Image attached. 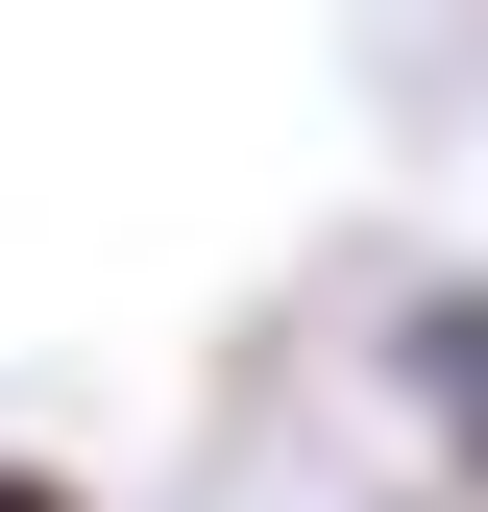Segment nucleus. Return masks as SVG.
Returning a JSON list of instances; mask_svg holds the SVG:
<instances>
[{"label":"nucleus","instance_id":"obj_1","mask_svg":"<svg viewBox=\"0 0 488 512\" xmlns=\"http://www.w3.org/2000/svg\"><path fill=\"white\" fill-rule=\"evenodd\" d=\"M391 366L464 415V464H488V293H415V342H391Z\"/></svg>","mask_w":488,"mask_h":512},{"label":"nucleus","instance_id":"obj_2","mask_svg":"<svg viewBox=\"0 0 488 512\" xmlns=\"http://www.w3.org/2000/svg\"><path fill=\"white\" fill-rule=\"evenodd\" d=\"M0 512H74V488H49V464H0Z\"/></svg>","mask_w":488,"mask_h":512}]
</instances>
